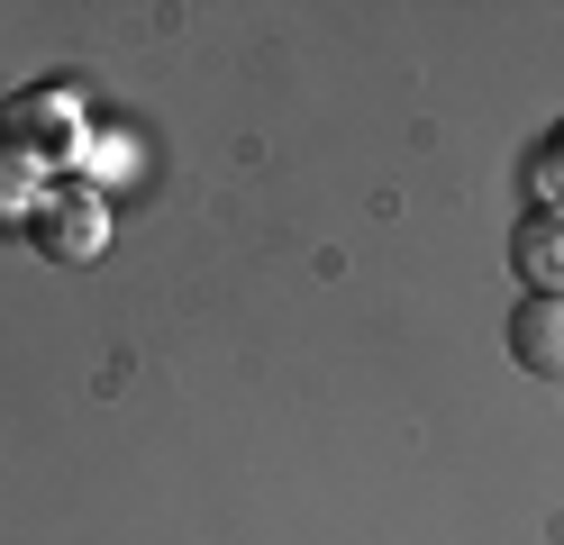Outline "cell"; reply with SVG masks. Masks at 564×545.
Listing matches in <instances>:
<instances>
[{"label":"cell","mask_w":564,"mask_h":545,"mask_svg":"<svg viewBox=\"0 0 564 545\" xmlns=\"http://www.w3.org/2000/svg\"><path fill=\"white\" fill-rule=\"evenodd\" d=\"M128 155H137V145H119V137H100V145H91L83 164H91V182H119V173H137Z\"/></svg>","instance_id":"obj_5"},{"label":"cell","mask_w":564,"mask_h":545,"mask_svg":"<svg viewBox=\"0 0 564 545\" xmlns=\"http://www.w3.org/2000/svg\"><path fill=\"white\" fill-rule=\"evenodd\" d=\"M28 228H37V246L55 254V264H91V254L110 246V218H100V200L83 192V182H64V192H46Z\"/></svg>","instance_id":"obj_1"},{"label":"cell","mask_w":564,"mask_h":545,"mask_svg":"<svg viewBox=\"0 0 564 545\" xmlns=\"http://www.w3.org/2000/svg\"><path fill=\"white\" fill-rule=\"evenodd\" d=\"M510 264L528 301H564V209H528V228L510 237Z\"/></svg>","instance_id":"obj_2"},{"label":"cell","mask_w":564,"mask_h":545,"mask_svg":"<svg viewBox=\"0 0 564 545\" xmlns=\"http://www.w3.org/2000/svg\"><path fill=\"white\" fill-rule=\"evenodd\" d=\"M37 173H28V155L19 145H0V218H37Z\"/></svg>","instance_id":"obj_4"},{"label":"cell","mask_w":564,"mask_h":545,"mask_svg":"<svg viewBox=\"0 0 564 545\" xmlns=\"http://www.w3.org/2000/svg\"><path fill=\"white\" fill-rule=\"evenodd\" d=\"M510 355H519L538 382H564V301H528V309L510 318Z\"/></svg>","instance_id":"obj_3"}]
</instances>
